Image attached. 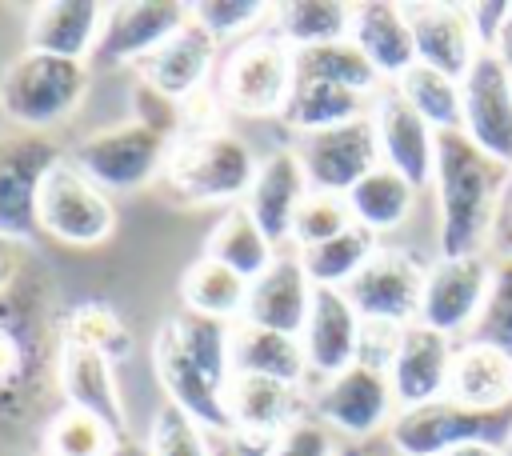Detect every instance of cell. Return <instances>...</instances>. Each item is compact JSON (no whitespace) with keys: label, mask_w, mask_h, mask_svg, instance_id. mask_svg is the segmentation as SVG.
I'll return each instance as SVG.
<instances>
[{"label":"cell","mask_w":512,"mask_h":456,"mask_svg":"<svg viewBox=\"0 0 512 456\" xmlns=\"http://www.w3.org/2000/svg\"><path fill=\"white\" fill-rule=\"evenodd\" d=\"M436 204H440V256H480L512 184V168L484 156L464 132H436Z\"/></svg>","instance_id":"obj_1"},{"label":"cell","mask_w":512,"mask_h":456,"mask_svg":"<svg viewBox=\"0 0 512 456\" xmlns=\"http://www.w3.org/2000/svg\"><path fill=\"white\" fill-rule=\"evenodd\" d=\"M32 296L24 272L0 292V416H32L40 388L56 384L60 340H52V312Z\"/></svg>","instance_id":"obj_2"},{"label":"cell","mask_w":512,"mask_h":456,"mask_svg":"<svg viewBox=\"0 0 512 456\" xmlns=\"http://www.w3.org/2000/svg\"><path fill=\"white\" fill-rule=\"evenodd\" d=\"M256 152L228 128H192L184 132L168 160L164 184L180 204H244L256 180Z\"/></svg>","instance_id":"obj_3"},{"label":"cell","mask_w":512,"mask_h":456,"mask_svg":"<svg viewBox=\"0 0 512 456\" xmlns=\"http://www.w3.org/2000/svg\"><path fill=\"white\" fill-rule=\"evenodd\" d=\"M88 64L48 52L16 56L0 76V116L24 132L44 136V128L64 124L88 96Z\"/></svg>","instance_id":"obj_4"},{"label":"cell","mask_w":512,"mask_h":456,"mask_svg":"<svg viewBox=\"0 0 512 456\" xmlns=\"http://www.w3.org/2000/svg\"><path fill=\"white\" fill-rule=\"evenodd\" d=\"M388 440L396 456H448L464 444H512V404L500 408H468L452 396L432 404L400 408L388 424Z\"/></svg>","instance_id":"obj_5"},{"label":"cell","mask_w":512,"mask_h":456,"mask_svg":"<svg viewBox=\"0 0 512 456\" xmlns=\"http://www.w3.org/2000/svg\"><path fill=\"white\" fill-rule=\"evenodd\" d=\"M292 80H296V52L272 28L252 32L228 48L216 76V100L236 116H256V120L280 116Z\"/></svg>","instance_id":"obj_6"},{"label":"cell","mask_w":512,"mask_h":456,"mask_svg":"<svg viewBox=\"0 0 512 456\" xmlns=\"http://www.w3.org/2000/svg\"><path fill=\"white\" fill-rule=\"evenodd\" d=\"M168 152H172V132L156 128L148 120H128V124L100 128V132L84 136L68 160L112 196V192L144 188L156 172H164Z\"/></svg>","instance_id":"obj_7"},{"label":"cell","mask_w":512,"mask_h":456,"mask_svg":"<svg viewBox=\"0 0 512 456\" xmlns=\"http://www.w3.org/2000/svg\"><path fill=\"white\" fill-rule=\"evenodd\" d=\"M36 224L44 236L68 248H96L116 232V208L112 196L88 180L68 156L44 176Z\"/></svg>","instance_id":"obj_8"},{"label":"cell","mask_w":512,"mask_h":456,"mask_svg":"<svg viewBox=\"0 0 512 456\" xmlns=\"http://www.w3.org/2000/svg\"><path fill=\"white\" fill-rule=\"evenodd\" d=\"M428 264H420L408 248H380L368 256V264L352 276L344 296L360 312V320H384V324H416L420 300H424Z\"/></svg>","instance_id":"obj_9"},{"label":"cell","mask_w":512,"mask_h":456,"mask_svg":"<svg viewBox=\"0 0 512 456\" xmlns=\"http://www.w3.org/2000/svg\"><path fill=\"white\" fill-rule=\"evenodd\" d=\"M64 160V152L36 132H16L0 136V236L28 244L40 224H36V204L44 176Z\"/></svg>","instance_id":"obj_10"},{"label":"cell","mask_w":512,"mask_h":456,"mask_svg":"<svg viewBox=\"0 0 512 456\" xmlns=\"http://www.w3.org/2000/svg\"><path fill=\"white\" fill-rule=\"evenodd\" d=\"M192 20V4L180 0H120L104 8V28L92 48L96 68H124L152 56L168 36Z\"/></svg>","instance_id":"obj_11"},{"label":"cell","mask_w":512,"mask_h":456,"mask_svg":"<svg viewBox=\"0 0 512 456\" xmlns=\"http://www.w3.org/2000/svg\"><path fill=\"white\" fill-rule=\"evenodd\" d=\"M312 408H316V420L328 432H340V436L360 444L364 436L392 424L396 396H392V384H388L384 368H372V364L356 360L352 368H344L340 376H332L316 388Z\"/></svg>","instance_id":"obj_12"},{"label":"cell","mask_w":512,"mask_h":456,"mask_svg":"<svg viewBox=\"0 0 512 456\" xmlns=\"http://www.w3.org/2000/svg\"><path fill=\"white\" fill-rule=\"evenodd\" d=\"M292 152H296V160L304 168L308 188L312 192H336V196H348V188L356 180H364L380 164L376 128H372L368 116L336 124V128H324V132L296 136Z\"/></svg>","instance_id":"obj_13"},{"label":"cell","mask_w":512,"mask_h":456,"mask_svg":"<svg viewBox=\"0 0 512 456\" xmlns=\"http://www.w3.org/2000/svg\"><path fill=\"white\" fill-rule=\"evenodd\" d=\"M460 108V132L484 156L512 168V72L492 52H480L468 76L460 80Z\"/></svg>","instance_id":"obj_14"},{"label":"cell","mask_w":512,"mask_h":456,"mask_svg":"<svg viewBox=\"0 0 512 456\" xmlns=\"http://www.w3.org/2000/svg\"><path fill=\"white\" fill-rule=\"evenodd\" d=\"M368 120L376 128L380 164L400 172L412 188L432 184V172H436V128L392 84H384L376 92Z\"/></svg>","instance_id":"obj_15"},{"label":"cell","mask_w":512,"mask_h":456,"mask_svg":"<svg viewBox=\"0 0 512 456\" xmlns=\"http://www.w3.org/2000/svg\"><path fill=\"white\" fill-rule=\"evenodd\" d=\"M488 284H492V264L484 256H460V260L440 256L436 264H428L416 324L444 332V336L472 332V324L480 320V308L488 300Z\"/></svg>","instance_id":"obj_16"},{"label":"cell","mask_w":512,"mask_h":456,"mask_svg":"<svg viewBox=\"0 0 512 456\" xmlns=\"http://www.w3.org/2000/svg\"><path fill=\"white\" fill-rule=\"evenodd\" d=\"M152 360H156V376L160 388L168 396L172 408H180L192 424H200L204 432H220L228 428V412H224V388L176 336V328L164 320L152 344Z\"/></svg>","instance_id":"obj_17"},{"label":"cell","mask_w":512,"mask_h":456,"mask_svg":"<svg viewBox=\"0 0 512 456\" xmlns=\"http://www.w3.org/2000/svg\"><path fill=\"white\" fill-rule=\"evenodd\" d=\"M452 356H456L452 336L432 332L424 324H408L404 336H400V348L388 364V384H392V396H396V412L448 396Z\"/></svg>","instance_id":"obj_18"},{"label":"cell","mask_w":512,"mask_h":456,"mask_svg":"<svg viewBox=\"0 0 512 456\" xmlns=\"http://www.w3.org/2000/svg\"><path fill=\"white\" fill-rule=\"evenodd\" d=\"M312 296H316V288H312L300 256L276 252V260L256 280H248V300H244L240 324L300 336L308 324V312H312Z\"/></svg>","instance_id":"obj_19"},{"label":"cell","mask_w":512,"mask_h":456,"mask_svg":"<svg viewBox=\"0 0 512 456\" xmlns=\"http://www.w3.org/2000/svg\"><path fill=\"white\" fill-rule=\"evenodd\" d=\"M360 328H364V320L340 288H316L308 324L300 332L308 376L332 380L344 368H352L360 356Z\"/></svg>","instance_id":"obj_20"},{"label":"cell","mask_w":512,"mask_h":456,"mask_svg":"<svg viewBox=\"0 0 512 456\" xmlns=\"http://www.w3.org/2000/svg\"><path fill=\"white\" fill-rule=\"evenodd\" d=\"M408 24L416 40V64L436 68L452 80L468 76V68L480 56V44L464 4H412Z\"/></svg>","instance_id":"obj_21"},{"label":"cell","mask_w":512,"mask_h":456,"mask_svg":"<svg viewBox=\"0 0 512 456\" xmlns=\"http://www.w3.org/2000/svg\"><path fill=\"white\" fill-rule=\"evenodd\" d=\"M212 60H216V40L196 20H188L152 56H144L136 64V72H140V80H144L148 92L164 96L168 104H184L188 96L200 92L204 76L212 72Z\"/></svg>","instance_id":"obj_22"},{"label":"cell","mask_w":512,"mask_h":456,"mask_svg":"<svg viewBox=\"0 0 512 456\" xmlns=\"http://www.w3.org/2000/svg\"><path fill=\"white\" fill-rule=\"evenodd\" d=\"M112 368L116 364L108 356L60 340L56 388H60L64 404H76V408L100 416L116 436H128V416H124V400H120V384H116V372Z\"/></svg>","instance_id":"obj_23"},{"label":"cell","mask_w":512,"mask_h":456,"mask_svg":"<svg viewBox=\"0 0 512 456\" xmlns=\"http://www.w3.org/2000/svg\"><path fill=\"white\" fill-rule=\"evenodd\" d=\"M364 60L376 68L384 84H396L408 68H416V40L408 24V8L392 0H368L352 4V36H348Z\"/></svg>","instance_id":"obj_24"},{"label":"cell","mask_w":512,"mask_h":456,"mask_svg":"<svg viewBox=\"0 0 512 456\" xmlns=\"http://www.w3.org/2000/svg\"><path fill=\"white\" fill-rule=\"evenodd\" d=\"M304 196H308V180H304V168H300L296 152L292 148H276L272 156L260 160L244 208L252 212L260 232L272 240V248H280L292 236V216H296Z\"/></svg>","instance_id":"obj_25"},{"label":"cell","mask_w":512,"mask_h":456,"mask_svg":"<svg viewBox=\"0 0 512 456\" xmlns=\"http://www.w3.org/2000/svg\"><path fill=\"white\" fill-rule=\"evenodd\" d=\"M224 412H228V428L276 440L288 424H296L304 416V388H292V384H280L268 376L232 372V380L224 388Z\"/></svg>","instance_id":"obj_26"},{"label":"cell","mask_w":512,"mask_h":456,"mask_svg":"<svg viewBox=\"0 0 512 456\" xmlns=\"http://www.w3.org/2000/svg\"><path fill=\"white\" fill-rule=\"evenodd\" d=\"M104 8L96 0H48L32 8L28 20V52H48L64 60H88L100 28H104Z\"/></svg>","instance_id":"obj_27"},{"label":"cell","mask_w":512,"mask_h":456,"mask_svg":"<svg viewBox=\"0 0 512 456\" xmlns=\"http://www.w3.org/2000/svg\"><path fill=\"white\" fill-rule=\"evenodd\" d=\"M448 396L456 404H468V408L512 404V356L492 348V344L464 340L456 348V356H452Z\"/></svg>","instance_id":"obj_28"},{"label":"cell","mask_w":512,"mask_h":456,"mask_svg":"<svg viewBox=\"0 0 512 456\" xmlns=\"http://www.w3.org/2000/svg\"><path fill=\"white\" fill-rule=\"evenodd\" d=\"M232 372L268 376V380L304 388V376H308L304 344L300 336H284V332L256 328V324H236L232 328Z\"/></svg>","instance_id":"obj_29"},{"label":"cell","mask_w":512,"mask_h":456,"mask_svg":"<svg viewBox=\"0 0 512 456\" xmlns=\"http://www.w3.org/2000/svg\"><path fill=\"white\" fill-rule=\"evenodd\" d=\"M372 100H376V96H364V92H352V88H340V84L300 80V76H296L280 120H284L296 136H308V132H324V128L348 124V120H364V116L372 112Z\"/></svg>","instance_id":"obj_30"},{"label":"cell","mask_w":512,"mask_h":456,"mask_svg":"<svg viewBox=\"0 0 512 456\" xmlns=\"http://www.w3.org/2000/svg\"><path fill=\"white\" fill-rule=\"evenodd\" d=\"M200 256L220 260L224 268L240 272L244 280H256V276L276 260V248H272V240L260 232V224L252 220V212H248L244 204H232V208H224L220 220L208 228Z\"/></svg>","instance_id":"obj_31"},{"label":"cell","mask_w":512,"mask_h":456,"mask_svg":"<svg viewBox=\"0 0 512 456\" xmlns=\"http://www.w3.org/2000/svg\"><path fill=\"white\" fill-rule=\"evenodd\" d=\"M272 32L292 48H320L352 36V4L344 0H288L272 8Z\"/></svg>","instance_id":"obj_32"},{"label":"cell","mask_w":512,"mask_h":456,"mask_svg":"<svg viewBox=\"0 0 512 456\" xmlns=\"http://www.w3.org/2000/svg\"><path fill=\"white\" fill-rule=\"evenodd\" d=\"M244 300H248V280L240 272L224 268L220 260L200 256L180 276V304H184V312H196V316L228 324V320L244 316Z\"/></svg>","instance_id":"obj_33"},{"label":"cell","mask_w":512,"mask_h":456,"mask_svg":"<svg viewBox=\"0 0 512 456\" xmlns=\"http://www.w3.org/2000/svg\"><path fill=\"white\" fill-rule=\"evenodd\" d=\"M344 200H348L352 220L376 236V232L396 228V224L412 212V204H416V188H412L400 172H392V168L376 164L364 180H356V184L348 188V196H344Z\"/></svg>","instance_id":"obj_34"},{"label":"cell","mask_w":512,"mask_h":456,"mask_svg":"<svg viewBox=\"0 0 512 456\" xmlns=\"http://www.w3.org/2000/svg\"><path fill=\"white\" fill-rule=\"evenodd\" d=\"M372 252H376V236L368 228L352 224L348 232H340V236H332V240H324L316 248H304L296 256H300L312 288H340L344 292L352 284V276L368 264Z\"/></svg>","instance_id":"obj_35"},{"label":"cell","mask_w":512,"mask_h":456,"mask_svg":"<svg viewBox=\"0 0 512 456\" xmlns=\"http://www.w3.org/2000/svg\"><path fill=\"white\" fill-rule=\"evenodd\" d=\"M296 76L340 84V88H352V92H364V96H376L384 88V80L376 76V68L364 60V52L352 40H336V44L296 52Z\"/></svg>","instance_id":"obj_36"},{"label":"cell","mask_w":512,"mask_h":456,"mask_svg":"<svg viewBox=\"0 0 512 456\" xmlns=\"http://www.w3.org/2000/svg\"><path fill=\"white\" fill-rule=\"evenodd\" d=\"M120 436L92 412L60 404L40 432V456H108Z\"/></svg>","instance_id":"obj_37"},{"label":"cell","mask_w":512,"mask_h":456,"mask_svg":"<svg viewBox=\"0 0 512 456\" xmlns=\"http://www.w3.org/2000/svg\"><path fill=\"white\" fill-rule=\"evenodd\" d=\"M436 132H460L464 124V108H460V80L436 72V68H408L396 84H392Z\"/></svg>","instance_id":"obj_38"},{"label":"cell","mask_w":512,"mask_h":456,"mask_svg":"<svg viewBox=\"0 0 512 456\" xmlns=\"http://www.w3.org/2000/svg\"><path fill=\"white\" fill-rule=\"evenodd\" d=\"M60 340L80 344V348H92V352L108 356L112 364L132 352L128 324L120 320V312L112 304H100V300H84V304L68 308L64 312V324H60Z\"/></svg>","instance_id":"obj_39"},{"label":"cell","mask_w":512,"mask_h":456,"mask_svg":"<svg viewBox=\"0 0 512 456\" xmlns=\"http://www.w3.org/2000/svg\"><path fill=\"white\" fill-rule=\"evenodd\" d=\"M352 224L356 220H352L344 196H336V192H312L308 188V196L300 200V208L292 216V236L288 240L300 244V252H304V248H316V244L348 232Z\"/></svg>","instance_id":"obj_40"},{"label":"cell","mask_w":512,"mask_h":456,"mask_svg":"<svg viewBox=\"0 0 512 456\" xmlns=\"http://www.w3.org/2000/svg\"><path fill=\"white\" fill-rule=\"evenodd\" d=\"M468 340L492 344L500 352L512 356V256H500L492 264V284H488V300L480 308V320L472 324Z\"/></svg>","instance_id":"obj_41"},{"label":"cell","mask_w":512,"mask_h":456,"mask_svg":"<svg viewBox=\"0 0 512 456\" xmlns=\"http://www.w3.org/2000/svg\"><path fill=\"white\" fill-rule=\"evenodd\" d=\"M264 16H272V8L260 4V0H200V4H192V20L216 44L228 40V36H252V28Z\"/></svg>","instance_id":"obj_42"},{"label":"cell","mask_w":512,"mask_h":456,"mask_svg":"<svg viewBox=\"0 0 512 456\" xmlns=\"http://www.w3.org/2000/svg\"><path fill=\"white\" fill-rule=\"evenodd\" d=\"M148 448L152 456H208V444H204V428L192 424L180 408L172 404H160L156 416H152V428H148Z\"/></svg>","instance_id":"obj_43"},{"label":"cell","mask_w":512,"mask_h":456,"mask_svg":"<svg viewBox=\"0 0 512 456\" xmlns=\"http://www.w3.org/2000/svg\"><path fill=\"white\" fill-rule=\"evenodd\" d=\"M268 456H336V436L316 416H300L272 440Z\"/></svg>","instance_id":"obj_44"},{"label":"cell","mask_w":512,"mask_h":456,"mask_svg":"<svg viewBox=\"0 0 512 456\" xmlns=\"http://www.w3.org/2000/svg\"><path fill=\"white\" fill-rule=\"evenodd\" d=\"M400 336H404L400 324L364 320V328H360V356H356V360L388 372V364H392V356H396V348H400Z\"/></svg>","instance_id":"obj_45"},{"label":"cell","mask_w":512,"mask_h":456,"mask_svg":"<svg viewBox=\"0 0 512 456\" xmlns=\"http://www.w3.org/2000/svg\"><path fill=\"white\" fill-rule=\"evenodd\" d=\"M208 456H268L272 452V436H252L240 428H220V432H204Z\"/></svg>","instance_id":"obj_46"},{"label":"cell","mask_w":512,"mask_h":456,"mask_svg":"<svg viewBox=\"0 0 512 456\" xmlns=\"http://www.w3.org/2000/svg\"><path fill=\"white\" fill-rule=\"evenodd\" d=\"M468 8V20H472V32H476V44L480 52H492L496 40H500V28L512 12L508 0H480V4H464Z\"/></svg>","instance_id":"obj_47"},{"label":"cell","mask_w":512,"mask_h":456,"mask_svg":"<svg viewBox=\"0 0 512 456\" xmlns=\"http://www.w3.org/2000/svg\"><path fill=\"white\" fill-rule=\"evenodd\" d=\"M24 272V252H20V240H8L0 236V292Z\"/></svg>","instance_id":"obj_48"},{"label":"cell","mask_w":512,"mask_h":456,"mask_svg":"<svg viewBox=\"0 0 512 456\" xmlns=\"http://www.w3.org/2000/svg\"><path fill=\"white\" fill-rule=\"evenodd\" d=\"M108 456H152V448H148V440H140V436H120L116 444H112V452Z\"/></svg>","instance_id":"obj_49"},{"label":"cell","mask_w":512,"mask_h":456,"mask_svg":"<svg viewBox=\"0 0 512 456\" xmlns=\"http://www.w3.org/2000/svg\"><path fill=\"white\" fill-rule=\"evenodd\" d=\"M492 56L512 72V12H508V20H504V28H500V40H496V48H492Z\"/></svg>","instance_id":"obj_50"},{"label":"cell","mask_w":512,"mask_h":456,"mask_svg":"<svg viewBox=\"0 0 512 456\" xmlns=\"http://www.w3.org/2000/svg\"><path fill=\"white\" fill-rule=\"evenodd\" d=\"M448 456H508V448H496V444H464Z\"/></svg>","instance_id":"obj_51"},{"label":"cell","mask_w":512,"mask_h":456,"mask_svg":"<svg viewBox=\"0 0 512 456\" xmlns=\"http://www.w3.org/2000/svg\"><path fill=\"white\" fill-rule=\"evenodd\" d=\"M336 456H368V452L356 440H344V444H336Z\"/></svg>","instance_id":"obj_52"},{"label":"cell","mask_w":512,"mask_h":456,"mask_svg":"<svg viewBox=\"0 0 512 456\" xmlns=\"http://www.w3.org/2000/svg\"><path fill=\"white\" fill-rule=\"evenodd\" d=\"M508 456H512V444H508Z\"/></svg>","instance_id":"obj_53"},{"label":"cell","mask_w":512,"mask_h":456,"mask_svg":"<svg viewBox=\"0 0 512 456\" xmlns=\"http://www.w3.org/2000/svg\"><path fill=\"white\" fill-rule=\"evenodd\" d=\"M36 456H40V452H36Z\"/></svg>","instance_id":"obj_54"}]
</instances>
